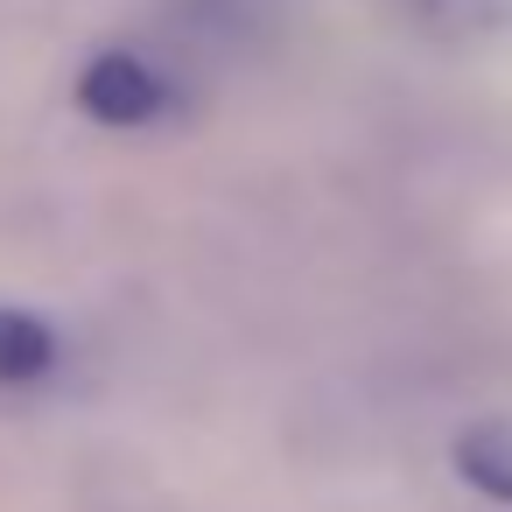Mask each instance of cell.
Listing matches in <instances>:
<instances>
[{"label":"cell","mask_w":512,"mask_h":512,"mask_svg":"<svg viewBox=\"0 0 512 512\" xmlns=\"http://www.w3.org/2000/svg\"><path fill=\"white\" fill-rule=\"evenodd\" d=\"M57 365V330L29 309H0V386H29Z\"/></svg>","instance_id":"obj_3"},{"label":"cell","mask_w":512,"mask_h":512,"mask_svg":"<svg viewBox=\"0 0 512 512\" xmlns=\"http://www.w3.org/2000/svg\"><path fill=\"white\" fill-rule=\"evenodd\" d=\"M414 8L428 15V22H442V29H505L512 22V0H414Z\"/></svg>","instance_id":"obj_4"},{"label":"cell","mask_w":512,"mask_h":512,"mask_svg":"<svg viewBox=\"0 0 512 512\" xmlns=\"http://www.w3.org/2000/svg\"><path fill=\"white\" fill-rule=\"evenodd\" d=\"M449 463H456V477H463L470 491H484L491 505H512V421H477V428H463L456 449H449Z\"/></svg>","instance_id":"obj_2"},{"label":"cell","mask_w":512,"mask_h":512,"mask_svg":"<svg viewBox=\"0 0 512 512\" xmlns=\"http://www.w3.org/2000/svg\"><path fill=\"white\" fill-rule=\"evenodd\" d=\"M78 99H85V113L106 120V127H141V120H155V113L169 106L162 78H155L141 57H99V64L78 78Z\"/></svg>","instance_id":"obj_1"}]
</instances>
